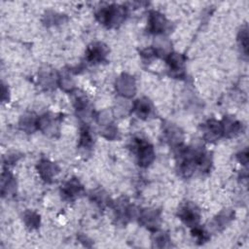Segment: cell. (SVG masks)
Wrapping results in <instances>:
<instances>
[{"mask_svg": "<svg viewBox=\"0 0 249 249\" xmlns=\"http://www.w3.org/2000/svg\"><path fill=\"white\" fill-rule=\"evenodd\" d=\"M126 11L119 5H111L104 7L97 14L99 22L108 28H114L122 24L125 20Z\"/></svg>", "mask_w": 249, "mask_h": 249, "instance_id": "1", "label": "cell"}, {"mask_svg": "<svg viewBox=\"0 0 249 249\" xmlns=\"http://www.w3.org/2000/svg\"><path fill=\"white\" fill-rule=\"evenodd\" d=\"M178 215L180 219L188 226L190 227H195L200 221V210L197 208L196 205L188 203L185 205H183L179 212Z\"/></svg>", "mask_w": 249, "mask_h": 249, "instance_id": "2", "label": "cell"}, {"mask_svg": "<svg viewBox=\"0 0 249 249\" xmlns=\"http://www.w3.org/2000/svg\"><path fill=\"white\" fill-rule=\"evenodd\" d=\"M137 155H138V162L141 167H148V165L154 161L155 153L153 147L142 140H138L137 143Z\"/></svg>", "mask_w": 249, "mask_h": 249, "instance_id": "3", "label": "cell"}, {"mask_svg": "<svg viewBox=\"0 0 249 249\" xmlns=\"http://www.w3.org/2000/svg\"><path fill=\"white\" fill-rule=\"evenodd\" d=\"M169 23L161 13L152 11L149 16V29L152 33L160 34L168 29Z\"/></svg>", "mask_w": 249, "mask_h": 249, "instance_id": "4", "label": "cell"}, {"mask_svg": "<svg viewBox=\"0 0 249 249\" xmlns=\"http://www.w3.org/2000/svg\"><path fill=\"white\" fill-rule=\"evenodd\" d=\"M116 88L118 90V92L127 98H131L134 95L135 92V85H134V81L133 79L129 76V75H123L122 77H120L117 81L116 84Z\"/></svg>", "mask_w": 249, "mask_h": 249, "instance_id": "5", "label": "cell"}, {"mask_svg": "<svg viewBox=\"0 0 249 249\" xmlns=\"http://www.w3.org/2000/svg\"><path fill=\"white\" fill-rule=\"evenodd\" d=\"M204 132L207 141H215L223 135L222 124L215 120H209L204 126Z\"/></svg>", "mask_w": 249, "mask_h": 249, "instance_id": "6", "label": "cell"}, {"mask_svg": "<svg viewBox=\"0 0 249 249\" xmlns=\"http://www.w3.org/2000/svg\"><path fill=\"white\" fill-rule=\"evenodd\" d=\"M107 56V48L102 43L93 44L87 53V59L93 63H99L104 60Z\"/></svg>", "mask_w": 249, "mask_h": 249, "instance_id": "7", "label": "cell"}, {"mask_svg": "<svg viewBox=\"0 0 249 249\" xmlns=\"http://www.w3.org/2000/svg\"><path fill=\"white\" fill-rule=\"evenodd\" d=\"M83 191V187L76 179L67 181L61 188V194L65 200H74Z\"/></svg>", "mask_w": 249, "mask_h": 249, "instance_id": "8", "label": "cell"}, {"mask_svg": "<svg viewBox=\"0 0 249 249\" xmlns=\"http://www.w3.org/2000/svg\"><path fill=\"white\" fill-rule=\"evenodd\" d=\"M38 170H39V174L42 176V178L48 182H50L53 179V177L58 174L57 165L46 160L42 161L39 163Z\"/></svg>", "mask_w": 249, "mask_h": 249, "instance_id": "9", "label": "cell"}, {"mask_svg": "<svg viewBox=\"0 0 249 249\" xmlns=\"http://www.w3.org/2000/svg\"><path fill=\"white\" fill-rule=\"evenodd\" d=\"M140 221L148 228H156L159 225L160 216L155 209H145L142 211Z\"/></svg>", "mask_w": 249, "mask_h": 249, "instance_id": "10", "label": "cell"}, {"mask_svg": "<svg viewBox=\"0 0 249 249\" xmlns=\"http://www.w3.org/2000/svg\"><path fill=\"white\" fill-rule=\"evenodd\" d=\"M152 109L153 108H152L150 102L146 99L136 101L133 105V110H134L135 114L139 118H142V119L148 118V116H150V114L152 112Z\"/></svg>", "mask_w": 249, "mask_h": 249, "instance_id": "11", "label": "cell"}, {"mask_svg": "<svg viewBox=\"0 0 249 249\" xmlns=\"http://www.w3.org/2000/svg\"><path fill=\"white\" fill-rule=\"evenodd\" d=\"M221 124H222V129H223V134H225V135L234 136L240 132L241 126L234 118H231V117L225 118L224 122Z\"/></svg>", "mask_w": 249, "mask_h": 249, "instance_id": "12", "label": "cell"}, {"mask_svg": "<svg viewBox=\"0 0 249 249\" xmlns=\"http://www.w3.org/2000/svg\"><path fill=\"white\" fill-rule=\"evenodd\" d=\"M185 59L180 54H171L168 58V63L171 67V70L174 73H180L184 70Z\"/></svg>", "mask_w": 249, "mask_h": 249, "instance_id": "13", "label": "cell"}, {"mask_svg": "<svg viewBox=\"0 0 249 249\" xmlns=\"http://www.w3.org/2000/svg\"><path fill=\"white\" fill-rule=\"evenodd\" d=\"M93 135L88 127H84L81 129V137H80V145L83 148H90L93 145Z\"/></svg>", "mask_w": 249, "mask_h": 249, "instance_id": "14", "label": "cell"}, {"mask_svg": "<svg viewBox=\"0 0 249 249\" xmlns=\"http://www.w3.org/2000/svg\"><path fill=\"white\" fill-rule=\"evenodd\" d=\"M238 41L240 43L241 49L243 51V53L245 54V56H247V49H248V34H247V29L245 28V29H241V31L239 32V38Z\"/></svg>", "mask_w": 249, "mask_h": 249, "instance_id": "15", "label": "cell"}, {"mask_svg": "<svg viewBox=\"0 0 249 249\" xmlns=\"http://www.w3.org/2000/svg\"><path fill=\"white\" fill-rule=\"evenodd\" d=\"M167 134H168V138L169 140H171L173 143H178V140L180 139V132L179 130L177 128H170L167 131ZM180 141V140H179Z\"/></svg>", "mask_w": 249, "mask_h": 249, "instance_id": "16", "label": "cell"}, {"mask_svg": "<svg viewBox=\"0 0 249 249\" xmlns=\"http://www.w3.org/2000/svg\"><path fill=\"white\" fill-rule=\"evenodd\" d=\"M233 218V212L226 210L220 213V215L217 217V225H221V226H225L229 221H231Z\"/></svg>", "mask_w": 249, "mask_h": 249, "instance_id": "17", "label": "cell"}, {"mask_svg": "<svg viewBox=\"0 0 249 249\" xmlns=\"http://www.w3.org/2000/svg\"><path fill=\"white\" fill-rule=\"evenodd\" d=\"M193 234H194V235L198 238V240L201 241V242H205V241L208 240V238H209L207 233H206L204 229L199 228V227H197V226H195V230L193 231Z\"/></svg>", "mask_w": 249, "mask_h": 249, "instance_id": "18", "label": "cell"}, {"mask_svg": "<svg viewBox=\"0 0 249 249\" xmlns=\"http://www.w3.org/2000/svg\"><path fill=\"white\" fill-rule=\"evenodd\" d=\"M26 220H29V222H28V225L29 226H31V227H36L38 226V223H39V217L38 215H36L35 213L33 212H29L26 214Z\"/></svg>", "mask_w": 249, "mask_h": 249, "instance_id": "19", "label": "cell"}]
</instances>
